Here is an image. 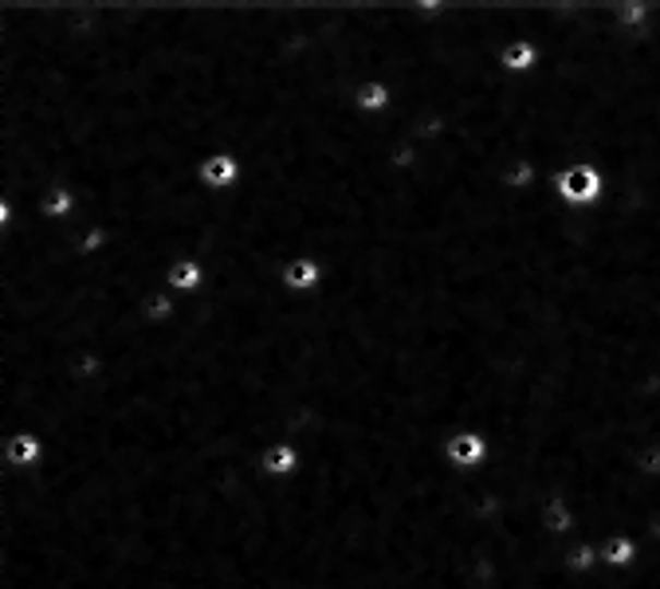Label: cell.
<instances>
[{
    "label": "cell",
    "instance_id": "cell-1",
    "mask_svg": "<svg viewBox=\"0 0 660 589\" xmlns=\"http://www.w3.org/2000/svg\"><path fill=\"white\" fill-rule=\"evenodd\" d=\"M547 177H551L554 196L574 213H590L605 201V173L590 161H551Z\"/></svg>",
    "mask_w": 660,
    "mask_h": 589
},
{
    "label": "cell",
    "instance_id": "cell-2",
    "mask_svg": "<svg viewBox=\"0 0 660 589\" xmlns=\"http://www.w3.org/2000/svg\"><path fill=\"white\" fill-rule=\"evenodd\" d=\"M444 460L456 471H480L492 464V436L483 429H456L444 441Z\"/></svg>",
    "mask_w": 660,
    "mask_h": 589
},
{
    "label": "cell",
    "instance_id": "cell-3",
    "mask_svg": "<svg viewBox=\"0 0 660 589\" xmlns=\"http://www.w3.org/2000/svg\"><path fill=\"white\" fill-rule=\"evenodd\" d=\"M244 181V161L228 149H217L197 161V185L208 189V193H232V189Z\"/></svg>",
    "mask_w": 660,
    "mask_h": 589
},
{
    "label": "cell",
    "instance_id": "cell-4",
    "mask_svg": "<svg viewBox=\"0 0 660 589\" xmlns=\"http://www.w3.org/2000/svg\"><path fill=\"white\" fill-rule=\"evenodd\" d=\"M44 456H48V444H44L40 432H32V429H16L0 441V464H9V468H21V471L40 468Z\"/></svg>",
    "mask_w": 660,
    "mask_h": 589
},
{
    "label": "cell",
    "instance_id": "cell-5",
    "mask_svg": "<svg viewBox=\"0 0 660 589\" xmlns=\"http://www.w3.org/2000/svg\"><path fill=\"white\" fill-rule=\"evenodd\" d=\"M279 284L291 294H319L326 287V264L319 255H296L279 272Z\"/></svg>",
    "mask_w": 660,
    "mask_h": 589
},
{
    "label": "cell",
    "instance_id": "cell-6",
    "mask_svg": "<svg viewBox=\"0 0 660 589\" xmlns=\"http://www.w3.org/2000/svg\"><path fill=\"white\" fill-rule=\"evenodd\" d=\"M256 464L267 480H296L299 471H303V448L296 441H276L260 452Z\"/></svg>",
    "mask_w": 660,
    "mask_h": 589
},
{
    "label": "cell",
    "instance_id": "cell-7",
    "mask_svg": "<svg viewBox=\"0 0 660 589\" xmlns=\"http://www.w3.org/2000/svg\"><path fill=\"white\" fill-rule=\"evenodd\" d=\"M208 284V267L205 260H197V255H185V260H173V264L166 267V275H161V287H169L173 294H181V299H189V294H201Z\"/></svg>",
    "mask_w": 660,
    "mask_h": 589
},
{
    "label": "cell",
    "instance_id": "cell-8",
    "mask_svg": "<svg viewBox=\"0 0 660 589\" xmlns=\"http://www.w3.org/2000/svg\"><path fill=\"white\" fill-rule=\"evenodd\" d=\"M397 107V87L389 79H362L355 87V110L362 118H385Z\"/></svg>",
    "mask_w": 660,
    "mask_h": 589
},
{
    "label": "cell",
    "instance_id": "cell-9",
    "mask_svg": "<svg viewBox=\"0 0 660 589\" xmlns=\"http://www.w3.org/2000/svg\"><path fill=\"white\" fill-rule=\"evenodd\" d=\"M36 213L51 225H75L80 220V193L71 185H51L48 193L36 196Z\"/></svg>",
    "mask_w": 660,
    "mask_h": 589
},
{
    "label": "cell",
    "instance_id": "cell-10",
    "mask_svg": "<svg viewBox=\"0 0 660 589\" xmlns=\"http://www.w3.org/2000/svg\"><path fill=\"white\" fill-rule=\"evenodd\" d=\"M578 507H574L566 495H551V500L542 503V530L551 534V539H578Z\"/></svg>",
    "mask_w": 660,
    "mask_h": 589
},
{
    "label": "cell",
    "instance_id": "cell-11",
    "mask_svg": "<svg viewBox=\"0 0 660 589\" xmlns=\"http://www.w3.org/2000/svg\"><path fill=\"white\" fill-rule=\"evenodd\" d=\"M539 63H542L539 44H535V39H527V36H515L512 44L500 51V68L507 71V75H515V79L535 75V71H539Z\"/></svg>",
    "mask_w": 660,
    "mask_h": 589
},
{
    "label": "cell",
    "instance_id": "cell-12",
    "mask_svg": "<svg viewBox=\"0 0 660 589\" xmlns=\"http://www.w3.org/2000/svg\"><path fill=\"white\" fill-rule=\"evenodd\" d=\"M645 554L637 534H610V539L601 542V569H633Z\"/></svg>",
    "mask_w": 660,
    "mask_h": 589
},
{
    "label": "cell",
    "instance_id": "cell-13",
    "mask_svg": "<svg viewBox=\"0 0 660 589\" xmlns=\"http://www.w3.org/2000/svg\"><path fill=\"white\" fill-rule=\"evenodd\" d=\"M142 318H146L149 326H169L173 318H178L181 311V299L169 287H154V291L142 294V303H139Z\"/></svg>",
    "mask_w": 660,
    "mask_h": 589
},
{
    "label": "cell",
    "instance_id": "cell-14",
    "mask_svg": "<svg viewBox=\"0 0 660 589\" xmlns=\"http://www.w3.org/2000/svg\"><path fill=\"white\" fill-rule=\"evenodd\" d=\"M652 16H657V4H649V0H613V24L629 36L649 32Z\"/></svg>",
    "mask_w": 660,
    "mask_h": 589
},
{
    "label": "cell",
    "instance_id": "cell-15",
    "mask_svg": "<svg viewBox=\"0 0 660 589\" xmlns=\"http://www.w3.org/2000/svg\"><path fill=\"white\" fill-rule=\"evenodd\" d=\"M633 471H637L640 480H660V441L640 444L633 452Z\"/></svg>",
    "mask_w": 660,
    "mask_h": 589
},
{
    "label": "cell",
    "instance_id": "cell-16",
    "mask_svg": "<svg viewBox=\"0 0 660 589\" xmlns=\"http://www.w3.org/2000/svg\"><path fill=\"white\" fill-rule=\"evenodd\" d=\"M389 166H394L397 173H409V169L421 166V142H413V137H401V142L389 149Z\"/></svg>",
    "mask_w": 660,
    "mask_h": 589
}]
</instances>
